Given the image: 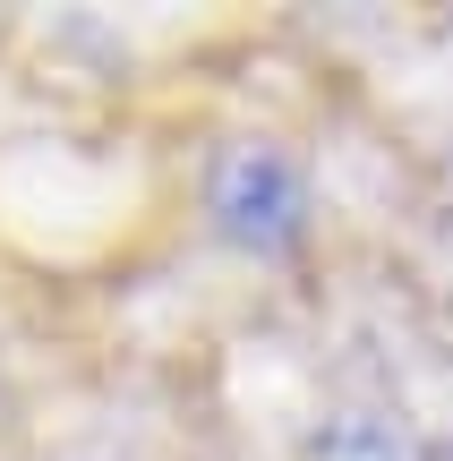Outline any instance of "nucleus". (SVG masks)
<instances>
[{"label":"nucleus","mask_w":453,"mask_h":461,"mask_svg":"<svg viewBox=\"0 0 453 461\" xmlns=\"http://www.w3.org/2000/svg\"><path fill=\"white\" fill-rule=\"evenodd\" d=\"M205 214L214 230L240 248V257H291V248L308 240V171L300 154L266 146V137H249V146H231L214 163V180H205Z\"/></svg>","instance_id":"f257e3e1"}]
</instances>
